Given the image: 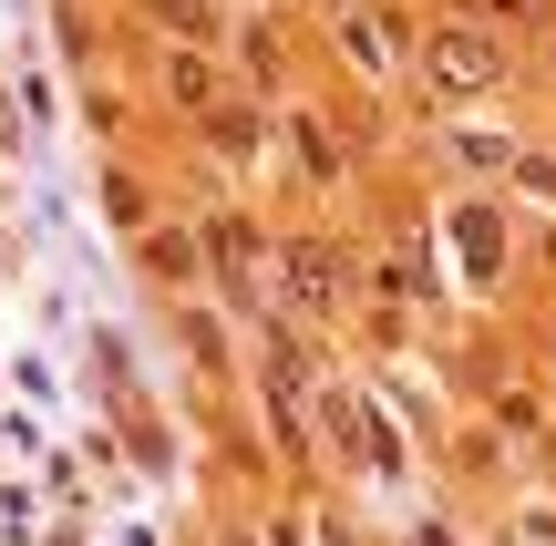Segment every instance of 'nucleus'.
<instances>
[{
	"label": "nucleus",
	"mask_w": 556,
	"mask_h": 546,
	"mask_svg": "<svg viewBox=\"0 0 556 546\" xmlns=\"http://www.w3.org/2000/svg\"><path fill=\"white\" fill-rule=\"evenodd\" d=\"M422 73H433L443 103H484L505 82V52L475 31V21H443V31H422Z\"/></svg>",
	"instance_id": "obj_1"
},
{
	"label": "nucleus",
	"mask_w": 556,
	"mask_h": 546,
	"mask_svg": "<svg viewBox=\"0 0 556 546\" xmlns=\"http://www.w3.org/2000/svg\"><path fill=\"white\" fill-rule=\"evenodd\" d=\"M319 433H330L351 465H371V474H392V465H402V454H392V433L371 423V403H361V392H319Z\"/></svg>",
	"instance_id": "obj_2"
},
{
	"label": "nucleus",
	"mask_w": 556,
	"mask_h": 546,
	"mask_svg": "<svg viewBox=\"0 0 556 546\" xmlns=\"http://www.w3.org/2000/svg\"><path fill=\"white\" fill-rule=\"evenodd\" d=\"M278 258H289V300H299V309H330L340 289H351V258H340L330 238H289Z\"/></svg>",
	"instance_id": "obj_3"
},
{
	"label": "nucleus",
	"mask_w": 556,
	"mask_h": 546,
	"mask_svg": "<svg viewBox=\"0 0 556 546\" xmlns=\"http://www.w3.org/2000/svg\"><path fill=\"white\" fill-rule=\"evenodd\" d=\"M165 103H176V114H206V103H217V62H206L197 41L165 52Z\"/></svg>",
	"instance_id": "obj_4"
},
{
	"label": "nucleus",
	"mask_w": 556,
	"mask_h": 546,
	"mask_svg": "<svg viewBox=\"0 0 556 546\" xmlns=\"http://www.w3.org/2000/svg\"><path fill=\"white\" fill-rule=\"evenodd\" d=\"M454 238H464V268L475 279H505V217L495 206H454Z\"/></svg>",
	"instance_id": "obj_5"
},
{
	"label": "nucleus",
	"mask_w": 556,
	"mask_h": 546,
	"mask_svg": "<svg viewBox=\"0 0 556 546\" xmlns=\"http://www.w3.org/2000/svg\"><path fill=\"white\" fill-rule=\"evenodd\" d=\"M144 268H155V279H197V268H206V238H197V227H144Z\"/></svg>",
	"instance_id": "obj_6"
},
{
	"label": "nucleus",
	"mask_w": 556,
	"mask_h": 546,
	"mask_svg": "<svg viewBox=\"0 0 556 546\" xmlns=\"http://www.w3.org/2000/svg\"><path fill=\"white\" fill-rule=\"evenodd\" d=\"M206 144H217V155H258V144H268V124L258 114H248V103H206Z\"/></svg>",
	"instance_id": "obj_7"
},
{
	"label": "nucleus",
	"mask_w": 556,
	"mask_h": 546,
	"mask_svg": "<svg viewBox=\"0 0 556 546\" xmlns=\"http://www.w3.org/2000/svg\"><path fill=\"white\" fill-rule=\"evenodd\" d=\"M197 238H206V268H227V279H248V258H258V227H248V217H206Z\"/></svg>",
	"instance_id": "obj_8"
},
{
	"label": "nucleus",
	"mask_w": 556,
	"mask_h": 546,
	"mask_svg": "<svg viewBox=\"0 0 556 546\" xmlns=\"http://www.w3.org/2000/svg\"><path fill=\"white\" fill-rule=\"evenodd\" d=\"M340 41H351V62H361V73H371V82L392 73V31H381V21L361 11V0H351V11H340Z\"/></svg>",
	"instance_id": "obj_9"
},
{
	"label": "nucleus",
	"mask_w": 556,
	"mask_h": 546,
	"mask_svg": "<svg viewBox=\"0 0 556 546\" xmlns=\"http://www.w3.org/2000/svg\"><path fill=\"white\" fill-rule=\"evenodd\" d=\"M289 155H299V176H340V144H330V124H309V114L289 124Z\"/></svg>",
	"instance_id": "obj_10"
},
{
	"label": "nucleus",
	"mask_w": 556,
	"mask_h": 546,
	"mask_svg": "<svg viewBox=\"0 0 556 546\" xmlns=\"http://www.w3.org/2000/svg\"><path fill=\"white\" fill-rule=\"evenodd\" d=\"M144 11H155V21H165L176 41H197V52L217 41V11H206V0H144Z\"/></svg>",
	"instance_id": "obj_11"
},
{
	"label": "nucleus",
	"mask_w": 556,
	"mask_h": 546,
	"mask_svg": "<svg viewBox=\"0 0 556 546\" xmlns=\"http://www.w3.org/2000/svg\"><path fill=\"white\" fill-rule=\"evenodd\" d=\"M516 176H526V196H546V206H556V155H516Z\"/></svg>",
	"instance_id": "obj_12"
},
{
	"label": "nucleus",
	"mask_w": 556,
	"mask_h": 546,
	"mask_svg": "<svg viewBox=\"0 0 556 546\" xmlns=\"http://www.w3.org/2000/svg\"><path fill=\"white\" fill-rule=\"evenodd\" d=\"M238 546H248V536H238Z\"/></svg>",
	"instance_id": "obj_13"
}]
</instances>
